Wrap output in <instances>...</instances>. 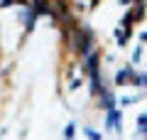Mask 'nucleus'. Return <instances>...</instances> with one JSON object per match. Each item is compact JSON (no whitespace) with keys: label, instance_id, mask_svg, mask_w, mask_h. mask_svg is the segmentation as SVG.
I'll return each mask as SVG.
<instances>
[{"label":"nucleus","instance_id":"0eeeda50","mask_svg":"<svg viewBox=\"0 0 147 140\" xmlns=\"http://www.w3.org/2000/svg\"><path fill=\"white\" fill-rule=\"evenodd\" d=\"M145 120H147V116L140 113V118H137V133H140V138H145Z\"/></svg>","mask_w":147,"mask_h":140},{"label":"nucleus","instance_id":"9b49d317","mask_svg":"<svg viewBox=\"0 0 147 140\" xmlns=\"http://www.w3.org/2000/svg\"><path fill=\"white\" fill-rule=\"evenodd\" d=\"M135 101H137V99H132V96H123L120 103H123V106H130V103H135Z\"/></svg>","mask_w":147,"mask_h":140},{"label":"nucleus","instance_id":"9d476101","mask_svg":"<svg viewBox=\"0 0 147 140\" xmlns=\"http://www.w3.org/2000/svg\"><path fill=\"white\" fill-rule=\"evenodd\" d=\"M140 59H142V44H140V47H137L135 52H132V62H135V64H137V62H140Z\"/></svg>","mask_w":147,"mask_h":140},{"label":"nucleus","instance_id":"7ed1b4c3","mask_svg":"<svg viewBox=\"0 0 147 140\" xmlns=\"http://www.w3.org/2000/svg\"><path fill=\"white\" fill-rule=\"evenodd\" d=\"M132 76H135V69H132V67L118 69V71H115V86H125V84H130Z\"/></svg>","mask_w":147,"mask_h":140},{"label":"nucleus","instance_id":"20e7f679","mask_svg":"<svg viewBox=\"0 0 147 140\" xmlns=\"http://www.w3.org/2000/svg\"><path fill=\"white\" fill-rule=\"evenodd\" d=\"M34 22H37V15L32 12V7L27 5L25 10H22V25H25L27 32H32V30H34Z\"/></svg>","mask_w":147,"mask_h":140},{"label":"nucleus","instance_id":"1a4fd4ad","mask_svg":"<svg viewBox=\"0 0 147 140\" xmlns=\"http://www.w3.org/2000/svg\"><path fill=\"white\" fill-rule=\"evenodd\" d=\"M84 133H86V135H88V138H91V140H100V133H96V130H93V128H91V125H86V130H84Z\"/></svg>","mask_w":147,"mask_h":140},{"label":"nucleus","instance_id":"f257e3e1","mask_svg":"<svg viewBox=\"0 0 147 140\" xmlns=\"http://www.w3.org/2000/svg\"><path fill=\"white\" fill-rule=\"evenodd\" d=\"M105 125H108V130H113V133H120V130H123V111L118 108V106L108 111V120H105Z\"/></svg>","mask_w":147,"mask_h":140},{"label":"nucleus","instance_id":"f03ea898","mask_svg":"<svg viewBox=\"0 0 147 140\" xmlns=\"http://www.w3.org/2000/svg\"><path fill=\"white\" fill-rule=\"evenodd\" d=\"M96 96H98V106H100V108H105V111L115 108V96H113V91H110V88L103 86L98 93H96Z\"/></svg>","mask_w":147,"mask_h":140},{"label":"nucleus","instance_id":"6e6552de","mask_svg":"<svg viewBox=\"0 0 147 140\" xmlns=\"http://www.w3.org/2000/svg\"><path fill=\"white\" fill-rule=\"evenodd\" d=\"M74 130H76V125H74V123H69L66 128H64V138H66V140H71V138H74Z\"/></svg>","mask_w":147,"mask_h":140},{"label":"nucleus","instance_id":"39448f33","mask_svg":"<svg viewBox=\"0 0 147 140\" xmlns=\"http://www.w3.org/2000/svg\"><path fill=\"white\" fill-rule=\"evenodd\" d=\"M127 37H130V30H125V27H118V30H115L118 47H125V44H127Z\"/></svg>","mask_w":147,"mask_h":140},{"label":"nucleus","instance_id":"423d86ee","mask_svg":"<svg viewBox=\"0 0 147 140\" xmlns=\"http://www.w3.org/2000/svg\"><path fill=\"white\" fill-rule=\"evenodd\" d=\"M145 79H147V76H145V71H142V74H135L130 84H132V86H137V88H145Z\"/></svg>","mask_w":147,"mask_h":140}]
</instances>
